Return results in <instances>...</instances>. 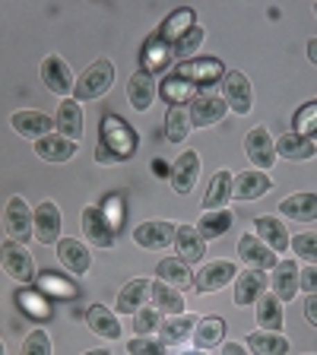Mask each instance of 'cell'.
I'll list each match as a JSON object with an SVG mask.
<instances>
[{
    "label": "cell",
    "mask_w": 317,
    "mask_h": 355,
    "mask_svg": "<svg viewBox=\"0 0 317 355\" xmlns=\"http://www.w3.org/2000/svg\"><path fill=\"white\" fill-rule=\"evenodd\" d=\"M273 270L276 273H273V279H270V286H273L276 298H280V302H292L298 292V263L295 260H282Z\"/></svg>",
    "instance_id": "23"
},
{
    "label": "cell",
    "mask_w": 317,
    "mask_h": 355,
    "mask_svg": "<svg viewBox=\"0 0 317 355\" xmlns=\"http://www.w3.org/2000/svg\"><path fill=\"white\" fill-rule=\"evenodd\" d=\"M83 232L96 248H114V229L108 222V213L102 207H86L83 209Z\"/></svg>",
    "instance_id": "9"
},
{
    "label": "cell",
    "mask_w": 317,
    "mask_h": 355,
    "mask_svg": "<svg viewBox=\"0 0 317 355\" xmlns=\"http://www.w3.org/2000/svg\"><path fill=\"white\" fill-rule=\"evenodd\" d=\"M0 266H3L7 276H13L16 282H32L35 279L32 254L26 251L19 241H3V248H0Z\"/></svg>",
    "instance_id": "4"
},
{
    "label": "cell",
    "mask_w": 317,
    "mask_h": 355,
    "mask_svg": "<svg viewBox=\"0 0 317 355\" xmlns=\"http://www.w3.org/2000/svg\"><path fill=\"white\" fill-rule=\"evenodd\" d=\"M162 320H159V311L155 308H140L133 314V330L140 333V336H149V333H159Z\"/></svg>",
    "instance_id": "39"
},
{
    "label": "cell",
    "mask_w": 317,
    "mask_h": 355,
    "mask_svg": "<svg viewBox=\"0 0 317 355\" xmlns=\"http://www.w3.org/2000/svg\"><path fill=\"white\" fill-rule=\"evenodd\" d=\"M111 83H114V64L111 60H96L92 67H86L83 70V76L76 80V89H74V96L76 102H89V98H98L105 96L111 89Z\"/></svg>",
    "instance_id": "1"
},
{
    "label": "cell",
    "mask_w": 317,
    "mask_h": 355,
    "mask_svg": "<svg viewBox=\"0 0 317 355\" xmlns=\"http://www.w3.org/2000/svg\"><path fill=\"white\" fill-rule=\"evenodd\" d=\"M292 251L298 254V257H305L308 263H317V232H302L298 238H292Z\"/></svg>",
    "instance_id": "40"
},
{
    "label": "cell",
    "mask_w": 317,
    "mask_h": 355,
    "mask_svg": "<svg viewBox=\"0 0 317 355\" xmlns=\"http://www.w3.org/2000/svg\"><path fill=\"white\" fill-rule=\"evenodd\" d=\"M191 22H194V13H191V10H178V13L171 16L169 22H165V32H162V35H165V38H175V42H178V38L185 35V32L178 29V26H187V29H191Z\"/></svg>",
    "instance_id": "43"
},
{
    "label": "cell",
    "mask_w": 317,
    "mask_h": 355,
    "mask_svg": "<svg viewBox=\"0 0 317 355\" xmlns=\"http://www.w3.org/2000/svg\"><path fill=\"white\" fill-rule=\"evenodd\" d=\"M127 352L130 355H165V343L149 340V336H137V340L127 343Z\"/></svg>",
    "instance_id": "42"
},
{
    "label": "cell",
    "mask_w": 317,
    "mask_h": 355,
    "mask_svg": "<svg viewBox=\"0 0 317 355\" xmlns=\"http://www.w3.org/2000/svg\"><path fill=\"white\" fill-rule=\"evenodd\" d=\"M235 263H229V260H213L209 266H203L197 276H194V286H197V292H203V295H209V292H219V288H225L232 279H235Z\"/></svg>",
    "instance_id": "12"
},
{
    "label": "cell",
    "mask_w": 317,
    "mask_h": 355,
    "mask_svg": "<svg viewBox=\"0 0 317 355\" xmlns=\"http://www.w3.org/2000/svg\"><path fill=\"white\" fill-rule=\"evenodd\" d=\"M219 355H248V352H244V346H241V343H225Z\"/></svg>",
    "instance_id": "46"
},
{
    "label": "cell",
    "mask_w": 317,
    "mask_h": 355,
    "mask_svg": "<svg viewBox=\"0 0 317 355\" xmlns=\"http://www.w3.org/2000/svg\"><path fill=\"white\" fill-rule=\"evenodd\" d=\"M248 349L254 355H286L289 352V340L282 333H251L248 336Z\"/></svg>",
    "instance_id": "31"
},
{
    "label": "cell",
    "mask_w": 317,
    "mask_h": 355,
    "mask_svg": "<svg viewBox=\"0 0 317 355\" xmlns=\"http://www.w3.org/2000/svg\"><path fill=\"white\" fill-rule=\"evenodd\" d=\"M200 44H203V29H200V26H191L185 35L171 44V54H175V58H181V64H185L191 54H197Z\"/></svg>",
    "instance_id": "38"
},
{
    "label": "cell",
    "mask_w": 317,
    "mask_h": 355,
    "mask_svg": "<svg viewBox=\"0 0 317 355\" xmlns=\"http://www.w3.org/2000/svg\"><path fill=\"white\" fill-rule=\"evenodd\" d=\"M175 225L165 219H153V222H143V225H137L133 229V241L140 244V248H146V251H159V248H169L171 241H175Z\"/></svg>",
    "instance_id": "10"
},
{
    "label": "cell",
    "mask_w": 317,
    "mask_h": 355,
    "mask_svg": "<svg viewBox=\"0 0 317 355\" xmlns=\"http://www.w3.org/2000/svg\"><path fill=\"white\" fill-rule=\"evenodd\" d=\"M185 355H203V349H197V352H185Z\"/></svg>",
    "instance_id": "49"
},
{
    "label": "cell",
    "mask_w": 317,
    "mask_h": 355,
    "mask_svg": "<svg viewBox=\"0 0 317 355\" xmlns=\"http://www.w3.org/2000/svg\"><path fill=\"white\" fill-rule=\"evenodd\" d=\"M308 60L317 67V38H311V42H308Z\"/></svg>",
    "instance_id": "47"
},
{
    "label": "cell",
    "mask_w": 317,
    "mask_h": 355,
    "mask_svg": "<svg viewBox=\"0 0 317 355\" xmlns=\"http://www.w3.org/2000/svg\"><path fill=\"white\" fill-rule=\"evenodd\" d=\"M86 355H111V352H102V349H96V352H86Z\"/></svg>",
    "instance_id": "48"
},
{
    "label": "cell",
    "mask_w": 317,
    "mask_h": 355,
    "mask_svg": "<svg viewBox=\"0 0 317 355\" xmlns=\"http://www.w3.org/2000/svg\"><path fill=\"white\" fill-rule=\"evenodd\" d=\"M280 209L295 222H317V193H292L280 203Z\"/></svg>",
    "instance_id": "28"
},
{
    "label": "cell",
    "mask_w": 317,
    "mask_h": 355,
    "mask_svg": "<svg viewBox=\"0 0 317 355\" xmlns=\"http://www.w3.org/2000/svg\"><path fill=\"white\" fill-rule=\"evenodd\" d=\"M155 92H159V86H155V80H153L149 70H137V73L130 76V83H127V96H130V105L137 111L153 108Z\"/></svg>",
    "instance_id": "19"
},
{
    "label": "cell",
    "mask_w": 317,
    "mask_h": 355,
    "mask_svg": "<svg viewBox=\"0 0 317 355\" xmlns=\"http://www.w3.org/2000/svg\"><path fill=\"white\" fill-rule=\"evenodd\" d=\"M86 324H89V330L96 333V336H102V340H121L118 318H114V311H108L105 304H92V308L86 311Z\"/></svg>",
    "instance_id": "24"
},
{
    "label": "cell",
    "mask_w": 317,
    "mask_h": 355,
    "mask_svg": "<svg viewBox=\"0 0 317 355\" xmlns=\"http://www.w3.org/2000/svg\"><path fill=\"white\" fill-rule=\"evenodd\" d=\"M165 130H169L171 143H185V137L191 133V114L181 102L169 105V114H165Z\"/></svg>",
    "instance_id": "34"
},
{
    "label": "cell",
    "mask_w": 317,
    "mask_h": 355,
    "mask_svg": "<svg viewBox=\"0 0 317 355\" xmlns=\"http://www.w3.org/2000/svg\"><path fill=\"white\" fill-rule=\"evenodd\" d=\"M257 324L260 330L280 333L282 330V302L276 295H260L257 302Z\"/></svg>",
    "instance_id": "32"
},
{
    "label": "cell",
    "mask_w": 317,
    "mask_h": 355,
    "mask_svg": "<svg viewBox=\"0 0 317 355\" xmlns=\"http://www.w3.org/2000/svg\"><path fill=\"white\" fill-rule=\"evenodd\" d=\"M35 153L42 155L44 162H67V159H74L76 143L60 137V133H48V137L35 140Z\"/></svg>",
    "instance_id": "25"
},
{
    "label": "cell",
    "mask_w": 317,
    "mask_h": 355,
    "mask_svg": "<svg viewBox=\"0 0 317 355\" xmlns=\"http://www.w3.org/2000/svg\"><path fill=\"white\" fill-rule=\"evenodd\" d=\"M153 302L159 311H169V314H185V295L171 288L169 282H153Z\"/></svg>",
    "instance_id": "35"
},
{
    "label": "cell",
    "mask_w": 317,
    "mask_h": 355,
    "mask_svg": "<svg viewBox=\"0 0 317 355\" xmlns=\"http://www.w3.org/2000/svg\"><path fill=\"white\" fill-rule=\"evenodd\" d=\"M314 13H317V7H314Z\"/></svg>",
    "instance_id": "52"
},
{
    "label": "cell",
    "mask_w": 317,
    "mask_h": 355,
    "mask_svg": "<svg viewBox=\"0 0 317 355\" xmlns=\"http://www.w3.org/2000/svg\"><path fill=\"white\" fill-rule=\"evenodd\" d=\"M3 225H7V235L13 241L26 244L35 232H32V209L26 207V200L22 197H13L7 203V213H3Z\"/></svg>",
    "instance_id": "7"
},
{
    "label": "cell",
    "mask_w": 317,
    "mask_h": 355,
    "mask_svg": "<svg viewBox=\"0 0 317 355\" xmlns=\"http://www.w3.org/2000/svg\"><path fill=\"white\" fill-rule=\"evenodd\" d=\"M200 178V153L194 149H185V155H178L175 165H171V191L175 193H191L194 184Z\"/></svg>",
    "instance_id": "8"
},
{
    "label": "cell",
    "mask_w": 317,
    "mask_h": 355,
    "mask_svg": "<svg viewBox=\"0 0 317 355\" xmlns=\"http://www.w3.org/2000/svg\"><path fill=\"white\" fill-rule=\"evenodd\" d=\"M238 257L248 263V270H270V266H276V254L257 235H244L238 241Z\"/></svg>",
    "instance_id": "16"
},
{
    "label": "cell",
    "mask_w": 317,
    "mask_h": 355,
    "mask_svg": "<svg viewBox=\"0 0 317 355\" xmlns=\"http://www.w3.org/2000/svg\"><path fill=\"white\" fill-rule=\"evenodd\" d=\"M232 222H235L232 209H209V213L200 216V222L194 225V229L200 232V238H203V241H216V238H222L225 232L232 229Z\"/></svg>",
    "instance_id": "27"
},
{
    "label": "cell",
    "mask_w": 317,
    "mask_h": 355,
    "mask_svg": "<svg viewBox=\"0 0 317 355\" xmlns=\"http://www.w3.org/2000/svg\"><path fill=\"white\" fill-rule=\"evenodd\" d=\"M58 260L74 276H86L89 266H92V257H89V251L83 248V241H76V238H60V241H58Z\"/></svg>",
    "instance_id": "17"
},
{
    "label": "cell",
    "mask_w": 317,
    "mask_h": 355,
    "mask_svg": "<svg viewBox=\"0 0 317 355\" xmlns=\"http://www.w3.org/2000/svg\"><path fill=\"white\" fill-rule=\"evenodd\" d=\"M244 153H248V159H251V165L257 171H266L276 165V140L270 137V130L266 127H251L248 130V137H244Z\"/></svg>",
    "instance_id": "2"
},
{
    "label": "cell",
    "mask_w": 317,
    "mask_h": 355,
    "mask_svg": "<svg viewBox=\"0 0 317 355\" xmlns=\"http://www.w3.org/2000/svg\"><path fill=\"white\" fill-rule=\"evenodd\" d=\"M222 333H225V324H222L219 318H203V320H197L191 340H194L197 349H209L222 340Z\"/></svg>",
    "instance_id": "36"
},
{
    "label": "cell",
    "mask_w": 317,
    "mask_h": 355,
    "mask_svg": "<svg viewBox=\"0 0 317 355\" xmlns=\"http://www.w3.org/2000/svg\"><path fill=\"white\" fill-rule=\"evenodd\" d=\"M149 295H153V282L137 276V279L127 282V286L118 292V304H114V308H118L121 314H137V311L146 304Z\"/></svg>",
    "instance_id": "20"
},
{
    "label": "cell",
    "mask_w": 317,
    "mask_h": 355,
    "mask_svg": "<svg viewBox=\"0 0 317 355\" xmlns=\"http://www.w3.org/2000/svg\"><path fill=\"white\" fill-rule=\"evenodd\" d=\"M298 286L308 288V295H317V263H308L305 273H298Z\"/></svg>",
    "instance_id": "44"
},
{
    "label": "cell",
    "mask_w": 317,
    "mask_h": 355,
    "mask_svg": "<svg viewBox=\"0 0 317 355\" xmlns=\"http://www.w3.org/2000/svg\"><path fill=\"white\" fill-rule=\"evenodd\" d=\"M175 244H178V257L185 260V263H200V260L207 257V241L200 238V232L194 225H181L175 232Z\"/></svg>",
    "instance_id": "21"
},
{
    "label": "cell",
    "mask_w": 317,
    "mask_h": 355,
    "mask_svg": "<svg viewBox=\"0 0 317 355\" xmlns=\"http://www.w3.org/2000/svg\"><path fill=\"white\" fill-rule=\"evenodd\" d=\"M159 279L169 282L171 288H187L194 282V276H191V266L181 257H169L159 263Z\"/></svg>",
    "instance_id": "33"
},
{
    "label": "cell",
    "mask_w": 317,
    "mask_h": 355,
    "mask_svg": "<svg viewBox=\"0 0 317 355\" xmlns=\"http://www.w3.org/2000/svg\"><path fill=\"white\" fill-rule=\"evenodd\" d=\"M305 318L317 327V295H308V302H305Z\"/></svg>",
    "instance_id": "45"
},
{
    "label": "cell",
    "mask_w": 317,
    "mask_h": 355,
    "mask_svg": "<svg viewBox=\"0 0 317 355\" xmlns=\"http://www.w3.org/2000/svg\"><path fill=\"white\" fill-rule=\"evenodd\" d=\"M32 225H35V238L42 244H58L60 241V209H58V203H51V200L38 203V209L32 213Z\"/></svg>",
    "instance_id": "13"
},
{
    "label": "cell",
    "mask_w": 317,
    "mask_h": 355,
    "mask_svg": "<svg viewBox=\"0 0 317 355\" xmlns=\"http://www.w3.org/2000/svg\"><path fill=\"white\" fill-rule=\"evenodd\" d=\"M311 140H317V127H314V130H311Z\"/></svg>",
    "instance_id": "50"
},
{
    "label": "cell",
    "mask_w": 317,
    "mask_h": 355,
    "mask_svg": "<svg viewBox=\"0 0 317 355\" xmlns=\"http://www.w3.org/2000/svg\"><path fill=\"white\" fill-rule=\"evenodd\" d=\"M58 130L67 140H83V108L76 98H64L58 105Z\"/></svg>",
    "instance_id": "22"
},
{
    "label": "cell",
    "mask_w": 317,
    "mask_h": 355,
    "mask_svg": "<svg viewBox=\"0 0 317 355\" xmlns=\"http://www.w3.org/2000/svg\"><path fill=\"white\" fill-rule=\"evenodd\" d=\"M225 98L213 96V92H200L191 105H187V114H191V127H209V124H219L225 118Z\"/></svg>",
    "instance_id": "5"
},
{
    "label": "cell",
    "mask_w": 317,
    "mask_h": 355,
    "mask_svg": "<svg viewBox=\"0 0 317 355\" xmlns=\"http://www.w3.org/2000/svg\"><path fill=\"white\" fill-rule=\"evenodd\" d=\"M22 355H51V340L44 330H32L22 343Z\"/></svg>",
    "instance_id": "41"
},
{
    "label": "cell",
    "mask_w": 317,
    "mask_h": 355,
    "mask_svg": "<svg viewBox=\"0 0 317 355\" xmlns=\"http://www.w3.org/2000/svg\"><path fill=\"white\" fill-rule=\"evenodd\" d=\"M266 286H270V279L264 276V270H241L235 276V304L238 308L257 304L260 295H266Z\"/></svg>",
    "instance_id": "11"
},
{
    "label": "cell",
    "mask_w": 317,
    "mask_h": 355,
    "mask_svg": "<svg viewBox=\"0 0 317 355\" xmlns=\"http://www.w3.org/2000/svg\"><path fill=\"white\" fill-rule=\"evenodd\" d=\"M58 127V121L51 114H42V111H16L13 114V130L19 137H29V140H42Z\"/></svg>",
    "instance_id": "15"
},
{
    "label": "cell",
    "mask_w": 317,
    "mask_h": 355,
    "mask_svg": "<svg viewBox=\"0 0 317 355\" xmlns=\"http://www.w3.org/2000/svg\"><path fill=\"white\" fill-rule=\"evenodd\" d=\"M0 355H7V349H3V343H0Z\"/></svg>",
    "instance_id": "51"
},
{
    "label": "cell",
    "mask_w": 317,
    "mask_h": 355,
    "mask_svg": "<svg viewBox=\"0 0 317 355\" xmlns=\"http://www.w3.org/2000/svg\"><path fill=\"white\" fill-rule=\"evenodd\" d=\"M270 187H273L270 175H266V171H257V168H248V171L232 178V197L235 200H257V197H264Z\"/></svg>",
    "instance_id": "14"
},
{
    "label": "cell",
    "mask_w": 317,
    "mask_h": 355,
    "mask_svg": "<svg viewBox=\"0 0 317 355\" xmlns=\"http://www.w3.org/2000/svg\"><path fill=\"white\" fill-rule=\"evenodd\" d=\"M222 96H225V105H229L235 114H251L254 92H251V83H248L244 73H238V70L222 73Z\"/></svg>",
    "instance_id": "3"
},
{
    "label": "cell",
    "mask_w": 317,
    "mask_h": 355,
    "mask_svg": "<svg viewBox=\"0 0 317 355\" xmlns=\"http://www.w3.org/2000/svg\"><path fill=\"white\" fill-rule=\"evenodd\" d=\"M254 229H257V238L270 248L273 254H282L289 248V235H286V225H282L276 216H260L254 222Z\"/></svg>",
    "instance_id": "26"
},
{
    "label": "cell",
    "mask_w": 317,
    "mask_h": 355,
    "mask_svg": "<svg viewBox=\"0 0 317 355\" xmlns=\"http://www.w3.org/2000/svg\"><path fill=\"white\" fill-rule=\"evenodd\" d=\"M194 327H197V318L194 314H178V318L165 320L159 330H162V343L169 346H181L187 336H194Z\"/></svg>",
    "instance_id": "30"
},
{
    "label": "cell",
    "mask_w": 317,
    "mask_h": 355,
    "mask_svg": "<svg viewBox=\"0 0 317 355\" xmlns=\"http://www.w3.org/2000/svg\"><path fill=\"white\" fill-rule=\"evenodd\" d=\"M219 73H222L219 60H185V64L178 67V76H187V80H194V83H207L209 76H219Z\"/></svg>",
    "instance_id": "37"
},
{
    "label": "cell",
    "mask_w": 317,
    "mask_h": 355,
    "mask_svg": "<svg viewBox=\"0 0 317 355\" xmlns=\"http://www.w3.org/2000/svg\"><path fill=\"white\" fill-rule=\"evenodd\" d=\"M42 80L54 96H70V92L76 89L74 70H70V64H67L64 58H58V54H51V58L42 60Z\"/></svg>",
    "instance_id": "6"
},
{
    "label": "cell",
    "mask_w": 317,
    "mask_h": 355,
    "mask_svg": "<svg viewBox=\"0 0 317 355\" xmlns=\"http://www.w3.org/2000/svg\"><path fill=\"white\" fill-rule=\"evenodd\" d=\"M276 155H282L289 162H308V159L317 155V149H314V140L305 137V133H282L276 140Z\"/></svg>",
    "instance_id": "18"
},
{
    "label": "cell",
    "mask_w": 317,
    "mask_h": 355,
    "mask_svg": "<svg viewBox=\"0 0 317 355\" xmlns=\"http://www.w3.org/2000/svg\"><path fill=\"white\" fill-rule=\"evenodd\" d=\"M232 200V175L229 171H216L213 181H209V191L203 197V207L209 209H225V203Z\"/></svg>",
    "instance_id": "29"
}]
</instances>
